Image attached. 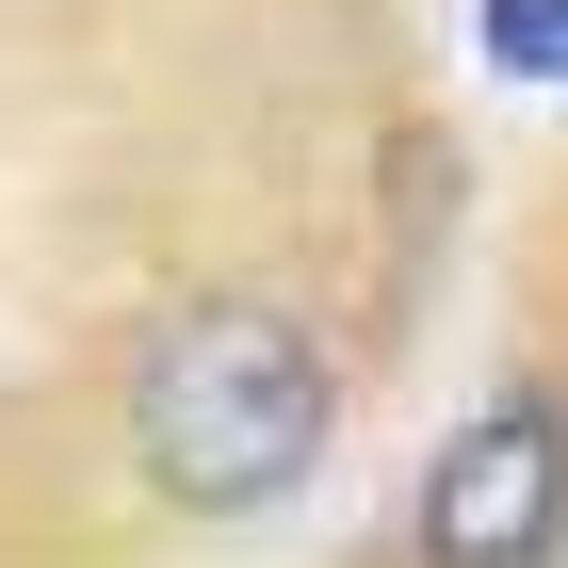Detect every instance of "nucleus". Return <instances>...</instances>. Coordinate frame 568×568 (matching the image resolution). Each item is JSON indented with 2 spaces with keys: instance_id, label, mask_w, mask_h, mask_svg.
Wrapping results in <instances>:
<instances>
[{
  "instance_id": "obj_1",
  "label": "nucleus",
  "mask_w": 568,
  "mask_h": 568,
  "mask_svg": "<svg viewBox=\"0 0 568 568\" xmlns=\"http://www.w3.org/2000/svg\"><path fill=\"white\" fill-rule=\"evenodd\" d=\"M325 438H342V357L308 342L293 308H261V293L179 308L163 342H146V374H131V471L179 520H261V504H293L325 471Z\"/></svg>"
},
{
  "instance_id": "obj_2",
  "label": "nucleus",
  "mask_w": 568,
  "mask_h": 568,
  "mask_svg": "<svg viewBox=\"0 0 568 568\" xmlns=\"http://www.w3.org/2000/svg\"><path fill=\"white\" fill-rule=\"evenodd\" d=\"M568 536V390H487L423 455V568H536Z\"/></svg>"
},
{
  "instance_id": "obj_3",
  "label": "nucleus",
  "mask_w": 568,
  "mask_h": 568,
  "mask_svg": "<svg viewBox=\"0 0 568 568\" xmlns=\"http://www.w3.org/2000/svg\"><path fill=\"white\" fill-rule=\"evenodd\" d=\"M487 82H568V0H471Z\"/></svg>"
}]
</instances>
